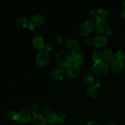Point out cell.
<instances>
[{
    "label": "cell",
    "instance_id": "ffe728a7",
    "mask_svg": "<svg viewBox=\"0 0 125 125\" xmlns=\"http://www.w3.org/2000/svg\"><path fill=\"white\" fill-rule=\"evenodd\" d=\"M16 24L18 28H23L29 26V23L26 17L21 16V17L17 18V20H16Z\"/></svg>",
    "mask_w": 125,
    "mask_h": 125
},
{
    "label": "cell",
    "instance_id": "9c48e42d",
    "mask_svg": "<svg viewBox=\"0 0 125 125\" xmlns=\"http://www.w3.org/2000/svg\"><path fill=\"white\" fill-rule=\"evenodd\" d=\"M45 22V17L41 13H35L29 20V23L35 26H40Z\"/></svg>",
    "mask_w": 125,
    "mask_h": 125
},
{
    "label": "cell",
    "instance_id": "e0dca14e",
    "mask_svg": "<svg viewBox=\"0 0 125 125\" xmlns=\"http://www.w3.org/2000/svg\"><path fill=\"white\" fill-rule=\"evenodd\" d=\"M29 125H46L45 117H43L42 115L34 116L29 122Z\"/></svg>",
    "mask_w": 125,
    "mask_h": 125
},
{
    "label": "cell",
    "instance_id": "ac0fdd59",
    "mask_svg": "<svg viewBox=\"0 0 125 125\" xmlns=\"http://www.w3.org/2000/svg\"><path fill=\"white\" fill-rule=\"evenodd\" d=\"M98 92V87L95 84L90 85L86 90L87 95L90 98H95L97 96Z\"/></svg>",
    "mask_w": 125,
    "mask_h": 125
},
{
    "label": "cell",
    "instance_id": "836d02e7",
    "mask_svg": "<svg viewBox=\"0 0 125 125\" xmlns=\"http://www.w3.org/2000/svg\"><path fill=\"white\" fill-rule=\"evenodd\" d=\"M95 85H96V86L98 88H100V87H101V83H100V82H99V81H97V82H96V83H95Z\"/></svg>",
    "mask_w": 125,
    "mask_h": 125
},
{
    "label": "cell",
    "instance_id": "8d00e7d4",
    "mask_svg": "<svg viewBox=\"0 0 125 125\" xmlns=\"http://www.w3.org/2000/svg\"><path fill=\"white\" fill-rule=\"evenodd\" d=\"M124 5H125V1H124Z\"/></svg>",
    "mask_w": 125,
    "mask_h": 125
},
{
    "label": "cell",
    "instance_id": "74e56055",
    "mask_svg": "<svg viewBox=\"0 0 125 125\" xmlns=\"http://www.w3.org/2000/svg\"><path fill=\"white\" fill-rule=\"evenodd\" d=\"M16 125V124H15V125Z\"/></svg>",
    "mask_w": 125,
    "mask_h": 125
},
{
    "label": "cell",
    "instance_id": "8fae6325",
    "mask_svg": "<svg viewBox=\"0 0 125 125\" xmlns=\"http://www.w3.org/2000/svg\"><path fill=\"white\" fill-rule=\"evenodd\" d=\"M107 40L106 36L103 35H98L93 38V44L96 47H103L107 44Z\"/></svg>",
    "mask_w": 125,
    "mask_h": 125
},
{
    "label": "cell",
    "instance_id": "8992f818",
    "mask_svg": "<svg viewBox=\"0 0 125 125\" xmlns=\"http://www.w3.org/2000/svg\"><path fill=\"white\" fill-rule=\"evenodd\" d=\"M32 118V114L28 109H22L17 114V120L20 123H26L29 122Z\"/></svg>",
    "mask_w": 125,
    "mask_h": 125
},
{
    "label": "cell",
    "instance_id": "7a4b0ae2",
    "mask_svg": "<svg viewBox=\"0 0 125 125\" xmlns=\"http://www.w3.org/2000/svg\"><path fill=\"white\" fill-rule=\"evenodd\" d=\"M56 62L62 67H67L73 62V57L71 54L65 51H61L57 52L56 56Z\"/></svg>",
    "mask_w": 125,
    "mask_h": 125
},
{
    "label": "cell",
    "instance_id": "5bb4252c",
    "mask_svg": "<svg viewBox=\"0 0 125 125\" xmlns=\"http://www.w3.org/2000/svg\"><path fill=\"white\" fill-rule=\"evenodd\" d=\"M71 54L73 57V64L81 67V66L84 63V61H85V57L84 55L79 52H74Z\"/></svg>",
    "mask_w": 125,
    "mask_h": 125
},
{
    "label": "cell",
    "instance_id": "1f68e13d",
    "mask_svg": "<svg viewBox=\"0 0 125 125\" xmlns=\"http://www.w3.org/2000/svg\"><path fill=\"white\" fill-rule=\"evenodd\" d=\"M85 125H101L100 123H97V122H89L88 123H87Z\"/></svg>",
    "mask_w": 125,
    "mask_h": 125
},
{
    "label": "cell",
    "instance_id": "52a82bcc",
    "mask_svg": "<svg viewBox=\"0 0 125 125\" xmlns=\"http://www.w3.org/2000/svg\"><path fill=\"white\" fill-rule=\"evenodd\" d=\"M101 53L103 59L106 62H113L115 60V53L109 48L104 49Z\"/></svg>",
    "mask_w": 125,
    "mask_h": 125
},
{
    "label": "cell",
    "instance_id": "7c38bea8",
    "mask_svg": "<svg viewBox=\"0 0 125 125\" xmlns=\"http://www.w3.org/2000/svg\"><path fill=\"white\" fill-rule=\"evenodd\" d=\"M65 74V72L61 67L55 68L51 72V76L52 79L56 81H61L63 79Z\"/></svg>",
    "mask_w": 125,
    "mask_h": 125
},
{
    "label": "cell",
    "instance_id": "f1b7e54d",
    "mask_svg": "<svg viewBox=\"0 0 125 125\" xmlns=\"http://www.w3.org/2000/svg\"><path fill=\"white\" fill-rule=\"evenodd\" d=\"M124 58V54L122 51H118V52L115 53V60H117V61H122Z\"/></svg>",
    "mask_w": 125,
    "mask_h": 125
},
{
    "label": "cell",
    "instance_id": "d6986e66",
    "mask_svg": "<svg viewBox=\"0 0 125 125\" xmlns=\"http://www.w3.org/2000/svg\"><path fill=\"white\" fill-rule=\"evenodd\" d=\"M83 83L85 84H89V85H94L95 83V78L92 74L89 73H85L82 76Z\"/></svg>",
    "mask_w": 125,
    "mask_h": 125
},
{
    "label": "cell",
    "instance_id": "3957f363",
    "mask_svg": "<svg viewBox=\"0 0 125 125\" xmlns=\"http://www.w3.org/2000/svg\"><path fill=\"white\" fill-rule=\"evenodd\" d=\"M109 71V65L104 61L94 63L92 66V72L97 77H102L107 74Z\"/></svg>",
    "mask_w": 125,
    "mask_h": 125
},
{
    "label": "cell",
    "instance_id": "4dcf8cb0",
    "mask_svg": "<svg viewBox=\"0 0 125 125\" xmlns=\"http://www.w3.org/2000/svg\"><path fill=\"white\" fill-rule=\"evenodd\" d=\"M84 42H85V44H87V45H91L93 43V38L90 35L85 37Z\"/></svg>",
    "mask_w": 125,
    "mask_h": 125
},
{
    "label": "cell",
    "instance_id": "f546056e",
    "mask_svg": "<svg viewBox=\"0 0 125 125\" xmlns=\"http://www.w3.org/2000/svg\"><path fill=\"white\" fill-rule=\"evenodd\" d=\"M52 108H51V106L49 104H46V106L44 107L43 108V112L45 115L47 114L50 113V112H52Z\"/></svg>",
    "mask_w": 125,
    "mask_h": 125
},
{
    "label": "cell",
    "instance_id": "e575fe53",
    "mask_svg": "<svg viewBox=\"0 0 125 125\" xmlns=\"http://www.w3.org/2000/svg\"><path fill=\"white\" fill-rule=\"evenodd\" d=\"M28 27H29V29H31V30H32V29H34V27H35V26H34V25H33V24H31V23H29V26H28Z\"/></svg>",
    "mask_w": 125,
    "mask_h": 125
},
{
    "label": "cell",
    "instance_id": "44dd1931",
    "mask_svg": "<svg viewBox=\"0 0 125 125\" xmlns=\"http://www.w3.org/2000/svg\"><path fill=\"white\" fill-rule=\"evenodd\" d=\"M17 115L15 111L12 109H7L4 113V117L7 121H16Z\"/></svg>",
    "mask_w": 125,
    "mask_h": 125
},
{
    "label": "cell",
    "instance_id": "6da1fadb",
    "mask_svg": "<svg viewBox=\"0 0 125 125\" xmlns=\"http://www.w3.org/2000/svg\"><path fill=\"white\" fill-rule=\"evenodd\" d=\"M95 27L96 30L100 35H110L113 34L114 29L112 26L106 20H98L95 23Z\"/></svg>",
    "mask_w": 125,
    "mask_h": 125
},
{
    "label": "cell",
    "instance_id": "4316f807",
    "mask_svg": "<svg viewBox=\"0 0 125 125\" xmlns=\"http://www.w3.org/2000/svg\"><path fill=\"white\" fill-rule=\"evenodd\" d=\"M54 42L56 44L62 45L65 42V38L61 35H56L54 37Z\"/></svg>",
    "mask_w": 125,
    "mask_h": 125
},
{
    "label": "cell",
    "instance_id": "603a6c76",
    "mask_svg": "<svg viewBox=\"0 0 125 125\" xmlns=\"http://www.w3.org/2000/svg\"><path fill=\"white\" fill-rule=\"evenodd\" d=\"M92 59L94 61V63H96V62H101L103 61V57H102V53L100 52V51H94V52L92 54Z\"/></svg>",
    "mask_w": 125,
    "mask_h": 125
},
{
    "label": "cell",
    "instance_id": "2e32d148",
    "mask_svg": "<svg viewBox=\"0 0 125 125\" xmlns=\"http://www.w3.org/2000/svg\"><path fill=\"white\" fill-rule=\"evenodd\" d=\"M112 70L116 73H122L123 71L124 70V63L122 61H117V60H115L113 62H112Z\"/></svg>",
    "mask_w": 125,
    "mask_h": 125
},
{
    "label": "cell",
    "instance_id": "30bf717a",
    "mask_svg": "<svg viewBox=\"0 0 125 125\" xmlns=\"http://www.w3.org/2000/svg\"><path fill=\"white\" fill-rule=\"evenodd\" d=\"M32 44L35 49L39 50H43L45 45L43 37L40 35H36L34 37L32 40Z\"/></svg>",
    "mask_w": 125,
    "mask_h": 125
},
{
    "label": "cell",
    "instance_id": "d4e9b609",
    "mask_svg": "<svg viewBox=\"0 0 125 125\" xmlns=\"http://www.w3.org/2000/svg\"><path fill=\"white\" fill-rule=\"evenodd\" d=\"M89 20L92 22H95L96 23L98 20V16L97 10L92 9L89 12Z\"/></svg>",
    "mask_w": 125,
    "mask_h": 125
},
{
    "label": "cell",
    "instance_id": "83f0119b",
    "mask_svg": "<svg viewBox=\"0 0 125 125\" xmlns=\"http://www.w3.org/2000/svg\"><path fill=\"white\" fill-rule=\"evenodd\" d=\"M45 50L48 52H51L53 50L54 45L52 42H48L45 45Z\"/></svg>",
    "mask_w": 125,
    "mask_h": 125
},
{
    "label": "cell",
    "instance_id": "7402d4cb",
    "mask_svg": "<svg viewBox=\"0 0 125 125\" xmlns=\"http://www.w3.org/2000/svg\"><path fill=\"white\" fill-rule=\"evenodd\" d=\"M30 111L33 116H37L41 115L42 107L39 104L34 103L31 106L30 108Z\"/></svg>",
    "mask_w": 125,
    "mask_h": 125
},
{
    "label": "cell",
    "instance_id": "484cf974",
    "mask_svg": "<svg viewBox=\"0 0 125 125\" xmlns=\"http://www.w3.org/2000/svg\"><path fill=\"white\" fill-rule=\"evenodd\" d=\"M57 114V118H58V123H62L66 121L67 118V115L64 112H58Z\"/></svg>",
    "mask_w": 125,
    "mask_h": 125
},
{
    "label": "cell",
    "instance_id": "4fadbf2b",
    "mask_svg": "<svg viewBox=\"0 0 125 125\" xmlns=\"http://www.w3.org/2000/svg\"><path fill=\"white\" fill-rule=\"evenodd\" d=\"M80 72V67L72 63L66 68V73L71 78H75Z\"/></svg>",
    "mask_w": 125,
    "mask_h": 125
},
{
    "label": "cell",
    "instance_id": "d590c367",
    "mask_svg": "<svg viewBox=\"0 0 125 125\" xmlns=\"http://www.w3.org/2000/svg\"><path fill=\"white\" fill-rule=\"evenodd\" d=\"M116 125L115 124H114V123H107L106 125Z\"/></svg>",
    "mask_w": 125,
    "mask_h": 125
},
{
    "label": "cell",
    "instance_id": "277c9868",
    "mask_svg": "<svg viewBox=\"0 0 125 125\" xmlns=\"http://www.w3.org/2000/svg\"><path fill=\"white\" fill-rule=\"evenodd\" d=\"M49 60H50L49 52H48L45 50H43V49L40 50L35 56V63L39 67H45L48 63Z\"/></svg>",
    "mask_w": 125,
    "mask_h": 125
},
{
    "label": "cell",
    "instance_id": "ba28073f",
    "mask_svg": "<svg viewBox=\"0 0 125 125\" xmlns=\"http://www.w3.org/2000/svg\"><path fill=\"white\" fill-rule=\"evenodd\" d=\"M66 46H67V50L71 52V54L79 52V43L75 39L73 38H69L66 40Z\"/></svg>",
    "mask_w": 125,
    "mask_h": 125
},
{
    "label": "cell",
    "instance_id": "5b68a950",
    "mask_svg": "<svg viewBox=\"0 0 125 125\" xmlns=\"http://www.w3.org/2000/svg\"><path fill=\"white\" fill-rule=\"evenodd\" d=\"M95 28V24H94L93 22L90 21L88 20L81 24L79 30V34L82 36H88L90 33L92 32Z\"/></svg>",
    "mask_w": 125,
    "mask_h": 125
},
{
    "label": "cell",
    "instance_id": "d6a6232c",
    "mask_svg": "<svg viewBox=\"0 0 125 125\" xmlns=\"http://www.w3.org/2000/svg\"><path fill=\"white\" fill-rule=\"evenodd\" d=\"M120 15L123 19H125V10H123L122 12H121Z\"/></svg>",
    "mask_w": 125,
    "mask_h": 125
},
{
    "label": "cell",
    "instance_id": "9a60e30c",
    "mask_svg": "<svg viewBox=\"0 0 125 125\" xmlns=\"http://www.w3.org/2000/svg\"><path fill=\"white\" fill-rule=\"evenodd\" d=\"M45 119L46 123L51 125H54L58 123V118H57V112H52L45 115Z\"/></svg>",
    "mask_w": 125,
    "mask_h": 125
},
{
    "label": "cell",
    "instance_id": "cb8c5ba5",
    "mask_svg": "<svg viewBox=\"0 0 125 125\" xmlns=\"http://www.w3.org/2000/svg\"><path fill=\"white\" fill-rule=\"evenodd\" d=\"M99 20H106L109 15V12L106 8H100L97 10Z\"/></svg>",
    "mask_w": 125,
    "mask_h": 125
}]
</instances>
